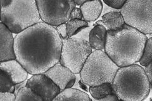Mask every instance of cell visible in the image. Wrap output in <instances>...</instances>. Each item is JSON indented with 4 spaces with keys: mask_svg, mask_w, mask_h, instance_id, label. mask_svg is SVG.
Listing matches in <instances>:
<instances>
[{
    "mask_svg": "<svg viewBox=\"0 0 152 101\" xmlns=\"http://www.w3.org/2000/svg\"><path fill=\"white\" fill-rule=\"evenodd\" d=\"M146 35L126 23L117 31H107L104 51L118 67L139 62L144 51Z\"/></svg>",
    "mask_w": 152,
    "mask_h": 101,
    "instance_id": "cell-2",
    "label": "cell"
},
{
    "mask_svg": "<svg viewBox=\"0 0 152 101\" xmlns=\"http://www.w3.org/2000/svg\"><path fill=\"white\" fill-rule=\"evenodd\" d=\"M70 19H80V20H83V15L81 9L80 8L75 7L73 9L72 12L70 13Z\"/></svg>",
    "mask_w": 152,
    "mask_h": 101,
    "instance_id": "cell-26",
    "label": "cell"
},
{
    "mask_svg": "<svg viewBox=\"0 0 152 101\" xmlns=\"http://www.w3.org/2000/svg\"><path fill=\"white\" fill-rule=\"evenodd\" d=\"M57 31L58 32L60 37H61L62 40H65L68 39V31H67V25H66V23H61L60 25L55 27Z\"/></svg>",
    "mask_w": 152,
    "mask_h": 101,
    "instance_id": "cell-23",
    "label": "cell"
},
{
    "mask_svg": "<svg viewBox=\"0 0 152 101\" xmlns=\"http://www.w3.org/2000/svg\"><path fill=\"white\" fill-rule=\"evenodd\" d=\"M84 20L91 22L96 20L103 11V3L101 0L88 1L80 6Z\"/></svg>",
    "mask_w": 152,
    "mask_h": 101,
    "instance_id": "cell-15",
    "label": "cell"
},
{
    "mask_svg": "<svg viewBox=\"0 0 152 101\" xmlns=\"http://www.w3.org/2000/svg\"><path fill=\"white\" fill-rule=\"evenodd\" d=\"M7 27L0 23V61H5L16 59L15 38Z\"/></svg>",
    "mask_w": 152,
    "mask_h": 101,
    "instance_id": "cell-11",
    "label": "cell"
},
{
    "mask_svg": "<svg viewBox=\"0 0 152 101\" xmlns=\"http://www.w3.org/2000/svg\"><path fill=\"white\" fill-rule=\"evenodd\" d=\"M145 72L146 73V75L148 78L151 89H152V61L150 62L148 65L145 66Z\"/></svg>",
    "mask_w": 152,
    "mask_h": 101,
    "instance_id": "cell-27",
    "label": "cell"
},
{
    "mask_svg": "<svg viewBox=\"0 0 152 101\" xmlns=\"http://www.w3.org/2000/svg\"><path fill=\"white\" fill-rule=\"evenodd\" d=\"M77 75L76 76V80H75V82L73 86V87H75V89H78L79 88L80 89L83 90L86 92H89V89H88V85H86L83 81H82L81 78H80V74L78 73L77 74Z\"/></svg>",
    "mask_w": 152,
    "mask_h": 101,
    "instance_id": "cell-25",
    "label": "cell"
},
{
    "mask_svg": "<svg viewBox=\"0 0 152 101\" xmlns=\"http://www.w3.org/2000/svg\"><path fill=\"white\" fill-rule=\"evenodd\" d=\"M55 100H83L91 101L89 96L78 89L73 87L66 88L61 91L60 93L53 99Z\"/></svg>",
    "mask_w": 152,
    "mask_h": 101,
    "instance_id": "cell-16",
    "label": "cell"
},
{
    "mask_svg": "<svg viewBox=\"0 0 152 101\" xmlns=\"http://www.w3.org/2000/svg\"><path fill=\"white\" fill-rule=\"evenodd\" d=\"M118 68L105 51L95 50L88 57L79 74L86 85H98L112 83Z\"/></svg>",
    "mask_w": 152,
    "mask_h": 101,
    "instance_id": "cell-5",
    "label": "cell"
},
{
    "mask_svg": "<svg viewBox=\"0 0 152 101\" xmlns=\"http://www.w3.org/2000/svg\"><path fill=\"white\" fill-rule=\"evenodd\" d=\"M119 100L115 94H108L106 96H104V97L102 98L99 101H110V100Z\"/></svg>",
    "mask_w": 152,
    "mask_h": 101,
    "instance_id": "cell-28",
    "label": "cell"
},
{
    "mask_svg": "<svg viewBox=\"0 0 152 101\" xmlns=\"http://www.w3.org/2000/svg\"><path fill=\"white\" fill-rule=\"evenodd\" d=\"M16 94L10 92H0V101H14Z\"/></svg>",
    "mask_w": 152,
    "mask_h": 101,
    "instance_id": "cell-24",
    "label": "cell"
},
{
    "mask_svg": "<svg viewBox=\"0 0 152 101\" xmlns=\"http://www.w3.org/2000/svg\"><path fill=\"white\" fill-rule=\"evenodd\" d=\"M0 69L5 72L15 84L21 83L27 78L28 71L17 59L1 61Z\"/></svg>",
    "mask_w": 152,
    "mask_h": 101,
    "instance_id": "cell-12",
    "label": "cell"
},
{
    "mask_svg": "<svg viewBox=\"0 0 152 101\" xmlns=\"http://www.w3.org/2000/svg\"><path fill=\"white\" fill-rule=\"evenodd\" d=\"M152 61V37L147 39L143 52L140 60L141 66H146Z\"/></svg>",
    "mask_w": 152,
    "mask_h": 101,
    "instance_id": "cell-21",
    "label": "cell"
},
{
    "mask_svg": "<svg viewBox=\"0 0 152 101\" xmlns=\"http://www.w3.org/2000/svg\"><path fill=\"white\" fill-rule=\"evenodd\" d=\"M0 92L15 93V84L4 71H0Z\"/></svg>",
    "mask_w": 152,
    "mask_h": 101,
    "instance_id": "cell-20",
    "label": "cell"
},
{
    "mask_svg": "<svg viewBox=\"0 0 152 101\" xmlns=\"http://www.w3.org/2000/svg\"><path fill=\"white\" fill-rule=\"evenodd\" d=\"M67 25V31L69 37H72L78 33L85 28L89 27L88 22L84 20V19H70L66 22Z\"/></svg>",
    "mask_w": 152,
    "mask_h": 101,
    "instance_id": "cell-18",
    "label": "cell"
},
{
    "mask_svg": "<svg viewBox=\"0 0 152 101\" xmlns=\"http://www.w3.org/2000/svg\"><path fill=\"white\" fill-rule=\"evenodd\" d=\"M26 84H27V81H26V80L22 81V82H21V83L15 84V94H16L17 92H18L19 90H20L22 88H23V87H24V86H26Z\"/></svg>",
    "mask_w": 152,
    "mask_h": 101,
    "instance_id": "cell-29",
    "label": "cell"
},
{
    "mask_svg": "<svg viewBox=\"0 0 152 101\" xmlns=\"http://www.w3.org/2000/svg\"><path fill=\"white\" fill-rule=\"evenodd\" d=\"M98 24H102L107 31H117L124 25L126 22L121 11H112L104 13L102 20L98 21L94 25Z\"/></svg>",
    "mask_w": 152,
    "mask_h": 101,
    "instance_id": "cell-14",
    "label": "cell"
},
{
    "mask_svg": "<svg viewBox=\"0 0 152 101\" xmlns=\"http://www.w3.org/2000/svg\"><path fill=\"white\" fill-rule=\"evenodd\" d=\"M88 1H90V0H74L75 5H77V6L82 5L83 4H84V3L87 2Z\"/></svg>",
    "mask_w": 152,
    "mask_h": 101,
    "instance_id": "cell-30",
    "label": "cell"
},
{
    "mask_svg": "<svg viewBox=\"0 0 152 101\" xmlns=\"http://www.w3.org/2000/svg\"><path fill=\"white\" fill-rule=\"evenodd\" d=\"M121 12L127 25L146 35L152 33V0H127Z\"/></svg>",
    "mask_w": 152,
    "mask_h": 101,
    "instance_id": "cell-7",
    "label": "cell"
},
{
    "mask_svg": "<svg viewBox=\"0 0 152 101\" xmlns=\"http://www.w3.org/2000/svg\"><path fill=\"white\" fill-rule=\"evenodd\" d=\"M107 29L102 24L94 25L89 32V42L92 49L103 50L107 41Z\"/></svg>",
    "mask_w": 152,
    "mask_h": 101,
    "instance_id": "cell-13",
    "label": "cell"
},
{
    "mask_svg": "<svg viewBox=\"0 0 152 101\" xmlns=\"http://www.w3.org/2000/svg\"><path fill=\"white\" fill-rule=\"evenodd\" d=\"M150 100H152V97H151V99H150Z\"/></svg>",
    "mask_w": 152,
    "mask_h": 101,
    "instance_id": "cell-32",
    "label": "cell"
},
{
    "mask_svg": "<svg viewBox=\"0 0 152 101\" xmlns=\"http://www.w3.org/2000/svg\"><path fill=\"white\" fill-rule=\"evenodd\" d=\"M150 35H151V37H152V33H151V34H150Z\"/></svg>",
    "mask_w": 152,
    "mask_h": 101,
    "instance_id": "cell-31",
    "label": "cell"
},
{
    "mask_svg": "<svg viewBox=\"0 0 152 101\" xmlns=\"http://www.w3.org/2000/svg\"><path fill=\"white\" fill-rule=\"evenodd\" d=\"M106 5L115 9H121L127 0H103Z\"/></svg>",
    "mask_w": 152,
    "mask_h": 101,
    "instance_id": "cell-22",
    "label": "cell"
},
{
    "mask_svg": "<svg viewBox=\"0 0 152 101\" xmlns=\"http://www.w3.org/2000/svg\"><path fill=\"white\" fill-rule=\"evenodd\" d=\"M90 1H93V0H90Z\"/></svg>",
    "mask_w": 152,
    "mask_h": 101,
    "instance_id": "cell-33",
    "label": "cell"
},
{
    "mask_svg": "<svg viewBox=\"0 0 152 101\" xmlns=\"http://www.w3.org/2000/svg\"><path fill=\"white\" fill-rule=\"evenodd\" d=\"M16 101L20 100H39L42 101V99L38 95L34 90L26 86L19 90L16 94Z\"/></svg>",
    "mask_w": 152,
    "mask_h": 101,
    "instance_id": "cell-19",
    "label": "cell"
},
{
    "mask_svg": "<svg viewBox=\"0 0 152 101\" xmlns=\"http://www.w3.org/2000/svg\"><path fill=\"white\" fill-rule=\"evenodd\" d=\"M89 92L94 100H99L107 95L114 93L112 83L89 86Z\"/></svg>",
    "mask_w": 152,
    "mask_h": 101,
    "instance_id": "cell-17",
    "label": "cell"
},
{
    "mask_svg": "<svg viewBox=\"0 0 152 101\" xmlns=\"http://www.w3.org/2000/svg\"><path fill=\"white\" fill-rule=\"evenodd\" d=\"M26 86L34 90L43 100H53L61 92L59 86L45 73L33 75L27 81Z\"/></svg>",
    "mask_w": 152,
    "mask_h": 101,
    "instance_id": "cell-9",
    "label": "cell"
},
{
    "mask_svg": "<svg viewBox=\"0 0 152 101\" xmlns=\"http://www.w3.org/2000/svg\"><path fill=\"white\" fill-rule=\"evenodd\" d=\"M1 22L13 33L41 22L36 0H1Z\"/></svg>",
    "mask_w": 152,
    "mask_h": 101,
    "instance_id": "cell-4",
    "label": "cell"
},
{
    "mask_svg": "<svg viewBox=\"0 0 152 101\" xmlns=\"http://www.w3.org/2000/svg\"><path fill=\"white\" fill-rule=\"evenodd\" d=\"M41 20L56 27L70 20L74 0H36Z\"/></svg>",
    "mask_w": 152,
    "mask_h": 101,
    "instance_id": "cell-8",
    "label": "cell"
},
{
    "mask_svg": "<svg viewBox=\"0 0 152 101\" xmlns=\"http://www.w3.org/2000/svg\"><path fill=\"white\" fill-rule=\"evenodd\" d=\"M112 84L114 94L122 100H145L151 90L145 69L137 64L119 67Z\"/></svg>",
    "mask_w": 152,
    "mask_h": 101,
    "instance_id": "cell-3",
    "label": "cell"
},
{
    "mask_svg": "<svg viewBox=\"0 0 152 101\" xmlns=\"http://www.w3.org/2000/svg\"><path fill=\"white\" fill-rule=\"evenodd\" d=\"M62 45L56 27L41 21L15 37L16 59L29 74L45 73L60 62Z\"/></svg>",
    "mask_w": 152,
    "mask_h": 101,
    "instance_id": "cell-1",
    "label": "cell"
},
{
    "mask_svg": "<svg viewBox=\"0 0 152 101\" xmlns=\"http://www.w3.org/2000/svg\"><path fill=\"white\" fill-rule=\"evenodd\" d=\"M45 74L59 86L61 91L73 87L76 80V74L60 62L51 67Z\"/></svg>",
    "mask_w": 152,
    "mask_h": 101,
    "instance_id": "cell-10",
    "label": "cell"
},
{
    "mask_svg": "<svg viewBox=\"0 0 152 101\" xmlns=\"http://www.w3.org/2000/svg\"><path fill=\"white\" fill-rule=\"evenodd\" d=\"M62 41L59 62L75 74L80 73L86 61L93 52L89 42L75 36Z\"/></svg>",
    "mask_w": 152,
    "mask_h": 101,
    "instance_id": "cell-6",
    "label": "cell"
}]
</instances>
